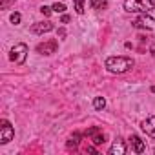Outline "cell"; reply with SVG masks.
Masks as SVG:
<instances>
[{
	"label": "cell",
	"instance_id": "ffe728a7",
	"mask_svg": "<svg viewBox=\"0 0 155 155\" xmlns=\"http://www.w3.org/2000/svg\"><path fill=\"white\" fill-rule=\"evenodd\" d=\"M86 151H88V153H97V150H95L93 146H88V148H86Z\"/></svg>",
	"mask_w": 155,
	"mask_h": 155
},
{
	"label": "cell",
	"instance_id": "2e32d148",
	"mask_svg": "<svg viewBox=\"0 0 155 155\" xmlns=\"http://www.w3.org/2000/svg\"><path fill=\"white\" fill-rule=\"evenodd\" d=\"M53 11H55V13H64V11H66V6L57 2V4H53Z\"/></svg>",
	"mask_w": 155,
	"mask_h": 155
},
{
	"label": "cell",
	"instance_id": "d6986e66",
	"mask_svg": "<svg viewBox=\"0 0 155 155\" xmlns=\"http://www.w3.org/2000/svg\"><path fill=\"white\" fill-rule=\"evenodd\" d=\"M60 22H62V24H68V22H69V17H68V15H64V17L60 18Z\"/></svg>",
	"mask_w": 155,
	"mask_h": 155
},
{
	"label": "cell",
	"instance_id": "30bf717a",
	"mask_svg": "<svg viewBox=\"0 0 155 155\" xmlns=\"http://www.w3.org/2000/svg\"><path fill=\"white\" fill-rule=\"evenodd\" d=\"M133 26L135 28H140V29H153V20H151V17H146L144 13L133 22Z\"/></svg>",
	"mask_w": 155,
	"mask_h": 155
},
{
	"label": "cell",
	"instance_id": "4fadbf2b",
	"mask_svg": "<svg viewBox=\"0 0 155 155\" xmlns=\"http://www.w3.org/2000/svg\"><path fill=\"white\" fill-rule=\"evenodd\" d=\"M93 106H95V110H104V106H106V101H104V97H95V101H93Z\"/></svg>",
	"mask_w": 155,
	"mask_h": 155
},
{
	"label": "cell",
	"instance_id": "ba28073f",
	"mask_svg": "<svg viewBox=\"0 0 155 155\" xmlns=\"http://www.w3.org/2000/svg\"><path fill=\"white\" fill-rule=\"evenodd\" d=\"M130 144H131V150L135 153H144L146 151V144H144V140L139 135H131L130 137Z\"/></svg>",
	"mask_w": 155,
	"mask_h": 155
},
{
	"label": "cell",
	"instance_id": "277c9868",
	"mask_svg": "<svg viewBox=\"0 0 155 155\" xmlns=\"http://www.w3.org/2000/svg\"><path fill=\"white\" fill-rule=\"evenodd\" d=\"M0 124H2V126H0V144H8L9 140H13L15 130H13V126L6 119H2V122H0Z\"/></svg>",
	"mask_w": 155,
	"mask_h": 155
},
{
	"label": "cell",
	"instance_id": "9c48e42d",
	"mask_svg": "<svg viewBox=\"0 0 155 155\" xmlns=\"http://www.w3.org/2000/svg\"><path fill=\"white\" fill-rule=\"evenodd\" d=\"M140 128H142V131H144L146 135H150L151 139H155V117H148V119H144Z\"/></svg>",
	"mask_w": 155,
	"mask_h": 155
},
{
	"label": "cell",
	"instance_id": "ac0fdd59",
	"mask_svg": "<svg viewBox=\"0 0 155 155\" xmlns=\"http://www.w3.org/2000/svg\"><path fill=\"white\" fill-rule=\"evenodd\" d=\"M51 11H53V8H48V6H42V8H40V13H42V15H46V17H49V15H51Z\"/></svg>",
	"mask_w": 155,
	"mask_h": 155
},
{
	"label": "cell",
	"instance_id": "5b68a950",
	"mask_svg": "<svg viewBox=\"0 0 155 155\" xmlns=\"http://www.w3.org/2000/svg\"><path fill=\"white\" fill-rule=\"evenodd\" d=\"M86 137H90V140H91L95 146L104 144V133H102V130H101V128H97V126L88 128V130H86Z\"/></svg>",
	"mask_w": 155,
	"mask_h": 155
},
{
	"label": "cell",
	"instance_id": "44dd1931",
	"mask_svg": "<svg viewBox=\"0 0 155 155\" xmlns=\"http://www.w3.org/2000/svg\"><path fill=\"white\" fill-rule=\"evenodd\" d=\"M151 91H153V93H155V86H151Z\"/></svg>",
	"mask_w": 155,
	"mask_h": 155
},
{
	"label": "cell",
	"instance_id": "3957f363",
	"mask_svg": "<svg viewBox=\"0 0 155 155\" xmlns=\"http://www.w3.org/2000/svg\"><path fill=\"white\" fill-rule=\"evenodd\" d=\"M26 57H28V46L24 44V42H18V44H15L13 48H11V53H9V58H11V62H15V64H24L26 62Z\"/></svg>",
	"mask_w": 155,
	"mask_h": 155
},
{
	"label": "cell",
	"instance_id": "8992f818",
	"mask_svg": "<svg viewBox=\"0 0 155 155\" xmlns=\"http://www.w3.org/2000/svg\"><path fill=\"white\" fill-rule=\"evenodd\" d=\"M57 48H58V42L53 38V40H48V42L38 44V46H37V51H38L40 55H53V53L57 51Z\"/></svg>",
	"mask_w": 155,
	"mask_h": 155
},
{
	"label": "cell",
	"instance_id": "7c38bea8",
	"mask_svg": "<svg viewBox=\"0 0 155 155\" xmlns=\"http://www.w3.org/2000/svg\"><path fill=\"white\" fill-rule=\"evenodd\" d=\"M106 8H108V0H91V9L101 11V9H106Z\"/></svg>",
	"mask_w": 155,
	"mask_h": 155
},
{
	"label": "cell",
	"instance_id": "52a82bcc",
	"mask_svg": "<svg viewBox=\"0 0 155 155\" xmlns=\"http://www.w3.org/2000/svg\"><path fill=\"white\" fill-rule=\"evenodd\" d=\"M53 29V22H35L33 26H31V33H35V35H42V33H48V31H51Z\"/></svg>",
	"mask_w": 155,
	"mask_h": 155
},
{
	"label": "cell",
	"instance_id": "9a60e30c",
	"mask_svg": "<svg viewBox=\"0 0 155 155\" xmlns=\"http://www.w3.org/2000/svg\"><path fill=\"white\" fill-rule=\"evenodd\" d=\"M79 140H81V135L75 133V135L71 137V140L68 142V148H77V146H79Z\"/></svg>",
	"mask_w": 155,
	"mask_h": 155
},
{
	"label": "cell",
	"instance_id": "e0dca14e",
	"mask_svg": "<svg viewBox=\"0 0 155 155\" xmlns=\"http://www.w3.org/2000/svg\"><path fill=\"white\" fill-rule=\"evenodd\" d=\"M20 20H22V17H20V13H13L11 15V22L17 26V24H20Z\"/></svg>",
	"mask_w": 155,
	"mask_h": 155
},
{
	"label": "cell",
	"instance_id": "6da1fadb",
	"mask_svg": "<svg viewBox=\"0 0 155 155\" xmlns=\"http://www.w3.org/2000/svg\"><path fill=\"white\" fill-rule=\"evenodd\" d=\"M133 58L130 57H108L106 58V69L111 73H126L133 68Z\"/></svg>",
	"mask_w": 155,
	"mask_h": 155
},
{
	"label": "cell",
	"instance_id": "8fae6325",
	"mask_svg": "<svg viewBox=\"0 0 155 155\" xmlns=\"http://www.w3.org/2000/svg\"><path fill=\"white\" fill-rule=\"evenodd\" d=\"M124 153H126V144H124V140L119 137V139L113 140V144H111V148H110V155H124Z\"/></svg>",
	"mask_w": 155,
	"mask_h": 155
},
{
	"label": "cell",
	"instance_id": "5bb4252c",
	"mask_svg": "<svg viewBox=\"0 0 155 155\" xmlns=\"http://www.w3.org/2000/svg\"><path fill=\"white\" fill-rule=\"evenodd\" d=\"M73 4H75V11L79 15L84 13V0H73Z\"/></svg>",
	"mask_w": 155,
	"mask_h": 155
},
{
	"label": "cell",
	"instance_id": "7a4b0ae2",
	"mask_svg": "<svg viewBox=\"0 0 155 155\" xmlns=\"http://www.w3.org/2000/svg\"><path fill=\"white\" fill-rule=\"evenodd\" d=\"M124 9L128 13H150L153 9V0H124Z\"/></svg>",
	"mask_w": 155,
	"mask_h": 155
}]
</instances>
